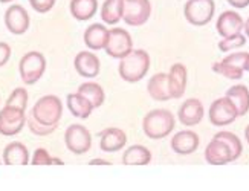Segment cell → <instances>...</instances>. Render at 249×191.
<instances>
[{
	"label": "cell",
	"mask_w": 249,
	"mask_h": 191,
	"mask_svg": "<svg viewBox=\"0 0 249 191\" xmlns=\"http://www.w3.org/2000/svg\"><path fill=\"white\" fill-rule=\"evenodd\" d=\"M31 18L21 5H11L5 11V26L11 34L23 35L29 29Z\"/></svg>",
	"instance_id": "cell-11"
},
{
	"label": "cell",
	"mask_w": 249,
	"mask_h": 191,
	"mask_svg": "<svg viewBox=\"0 0 249 191\" xmlns=\"http://www.w3.org/2000/svg\"><path fill=\"white\" fill-rule=\"evenodd\" d=\"M0 164H2V161H0Z\"/></svg>",
	"instance_id": "cell-42"
},
{
	"label": "cell",
	"mask_w": 249,
	"mask_h": 191,
	"mask_svg": "<svg viewBox=\"0 0 249 191\" xmlns=\"http://www.w3.org/2000/svg\"><path fill=\"white\" fill-rule=\"evenodd\" d=\"M199 136L193 130H182L178 132L171 138V148L178 155H191L199 148Z\"/></svg>",
	"instance_id": "cell-16"
},
{
	"label": "cell",
	"mask_w": 249,
	"mask_h": 191,
	"mask_svg": "<svg viewBox=\"0 0 249 191\" xmlns=\"http://www.w3.org/2000/svg\"><path fill=\"white\" fill-rule=\"evenodd\" d=\"M55 2L57 0H29V5L32 6V9H34L36 13L46 14L55 6Z\"/></svg>",
	"instance_id": "cell-35"
},
{
	"label": "cell",
	"mask_w": 249,
	"mask_h": 191,
	"mask_svg": "<svg viewBox=\"0 0 249 191\" xmlns=\"http://www.w3.org/2000/svg\"><path fill=\"white\" fill-rule=\"evenodd\" d=\"M104 51L112 58L121 60L133 51V40L124 28H110Z\"/></svg>",
	"instance_id": "cell-5"
},
{
	"label": "cell",
	"mask_w": 249,
	"mask_h": 191,
	"mask_svg": "<svg viewBox=\"0 0 249 191\" xmlns=\"http://www.w3.org/2000/svg\"><path fill=\"white\" fill-rule=\"evenodd\" d=\"M90 165H110L109 161H104V159H93V161L89 162Z\"/></svg>",
	"instance_id": "cell-38"
},
{
	"label": "cell",
	"mask_w": 249,
	"mask_h": 191,
	"mask_svg": "<svg viewBox=\"0 0 249 191\" xmlns=\"http://www.w3.org/2000/svg\"><path fill=\"white\" fill-rule=\"evenodd\" d=\"M214 138H219V139H222L230 147V150L232 152V156H234V161L240 157V155L243 152V145H242V141L239 136L234 135L232 132H219L214 135Z\"/></svg>",
	"instance_id": "cell-28"
},
{
	"label": "cell",
	"mask_w": 249,
	"mask_h": 191,
	"mask_svg": "<svg viewBox=\"0 0 249 191\" xmlns=\"http://www.w3.org/2000/svg\"><path fill=\"white\" fill-rule=\"evenodd\" d=\"M26 124L29 127V130L32 132V135H37V136H48V135H51L53 130H55V129H52V127H45V125L36 122L34 120L31 118V116H28V118H26Z\"/></svg>",
	"instance_id": "cell-34"
},
{
	"label": "cell",
	"mask_w": 249,
	"mask_h": 191,
	"mask_svg": "<svg viewBox=\"0 0 249 191\" xmlns=\"http://www.w3.org/2000/svg\"><path fill=\"white\" fill-rule=\"evenodd\" d=\"M147 90H148L150 97L156 101L171 100L170 87H168V73H164V72L155 73L147 84Z\"/></svg>",
	"instance_id": "cell-20"
},
{
	"label": "cell",
	"mask_w": 249,
	"mask_h": 191,
	"mask_svg": "<svg viewBox=\"0 0 249 191\" xmlns=\"http://www.w3.org/2000/svg\"><path fill=\"white\" fill-rule=\"evenodd\" d=\"M226 97L231 100L239 116H245L249 112V89L243 84H237L226 90Z\"/></svg>",
	"instance_id": "cell-23"
},
{
	"label": "cell",
	"mask_w": 249,
	"mask_h": 191,
	"mask_svg": "<svg viewBox=\"0 0 249 191\" xmlns=\"http://www.w3.org/2000/svg\"><path fill=\"white\" fill-rule=\"evenodd\" d=\"M151 16L150 0H124L123 20L130 26H142Z\"/></svg>",
	"instance_id": "cell-8"
},
{
	"label": "cell",
	"mask_w": 249,
	"mask_h": 191,
	"mask_svg": "<svg viewBox=\"0 0 249 191\" xmlns=\"http://www.w3.org/2000/svg\"><path fill=\"white\" fill-rule=\"evenodd\" d=\"M73 65L77 72L84 78H95L100 73V68H101L100 58L90 51L78 52L73 60Z\"/></svg>",
	"instance_id": "cell-15"
},
{
	"label": "cell",
	"mask_w": 249,
	"mask_h": 191,
	"mask_svg": "<svg viewBox=\"0 0 249 191\" xmlns=\"http://www.w3.org/2000/svg\"><path fill=\"white\" fill-rule=\"evenodd\" d=\"M11 58V46L5 41H0V68L5 66Z\"/></svg>",
	"instance_id": "cell-36"
},
{
	"label": "cell",
	"mask_w": 249,
	"mask_h": 191,
	"mask_svg": "<svg viewBox=\"0 0 249 191\" xmlns=\"http://www.w3.org/2000/svg\"><path fill=\"white\" fill-rule=\"evenodd\" d=\"M29 150L25 144L21 142H9L3 150V164L5 165H28L29 161Z\"/></svg>",
	"instance_id": "cell-19"
},
{
	"label": "cell",
	"mask_w": 249,
	"mask_h": 191,
	"mask_svg": "<svg viewBox=\"0 0 249 191\" xmlns=\"http://www.w3.org/2000/svg\"><path fill=\"white\" fill-rule=\"evenodd\" d=\"M175 116L167 109L150 110L142 120V130L150 139H162L175 130Z\"/></svg>",
	"instance_id": "cell-3"
},
{
	"label": "cell",
	"mask_w": 249,
	"mask_h": 191,
	"mask_svg": "<svg viewBox=\"0 0 249 191\" xmlns=\"http://www.w3.org/2000/svg\"><path fill=\"white\" fill-rule=\"evenodd\" d=\"M29 116L41 125L57 129L63 116V103L55 95H45L34 104Z\"/></svg>",
	"instance_id": "cell-1"
},
{
	"label": "cell",
	"mask_w": 249,
	"mask_h": 191,
	"mask_svg": "<svg viewBox=\"0 0 249 191\" xmlns=\"http://www.w3.org/2000/svg\"><path fill=\"white\" fill-rule=\"evenodd\" d=\"M124 0H106L101 6V18L106 25L115 26L123 20Z\"/></svg>",
	"instance_id": "cell-26"
},
{
	"label": "cell",
	"mask_w": 249,
	"mask_h": 191,
	"mask_svg": "<svg viewBox=\"0 0 249 191\" xmlns=\"http://www.w3.org/2000/svg\"><path fill=\"white\" fill-rule=\"evenodd\" d=\"M245 138H246V141H248V144H249V124H248V127L245 129Z\"/></svg>",
	"instance_id": "cell-40"
},
{
	"label": "cell",
	"mask_w": 249,
	"mask_h": 191,
	"mask_svg": "<svg viewBox=\"0 0 249 191\" xmlns=\"http://www.w3.org/2000/svg\"><path fill=\"white\" fill-rule=\"evenodd\" d=\"M64 142H66L68 150L73 155H84L92 147V135L84 125L72 124L64 133Z\"/></svg>",
	"instance_id": "cell-7"
},
{
	"label": "cell",
	"mask_w": 249,
	"mask_h": 191,
	"mask_svg": "<svg viewBox=\"0 0 249 191\" xmlns=\"http://www.w3.org/2000/svg\"><path fill=\"white\" fill-rule=\"evenodd\" d=\"M2 3H11V2H14V0H0Z\"/></svg>",
	"instance_id": "cell-41"
},
{
	"label": "cell",
	"mask_w": 249,
	"mask_h": 191,
	"mask_svg": "<svg viewBox=\"0 0 249 191\" xmlns=\"http://www.w3.org/2000/svg\"><path fill=\"white\" fill-rule=\"evenodd\" d=\"M28 92L25 87H17L11 92L9 98L6 100V104L5 105H13V107H17V109H21V110H26L28 107Z\"/></svg>",
	"instance_id": "cell-30"
},
{
	"label": "cell",
	"mask_w": 249,
	"mask_h": 191,
	"mask_svg": "<svg viewBox=\"0 0 249 191\" xmlns=\"http://www.w3.org/2000/svg\"><path fill=\"white\" fill-rule=\"evenodd\" d=\"M46 70V58L41 52L31 51L28 54L21 57L18 63V72L20 78L26 86H32L36 84Z\"/></svg>",
	"instance_id": "cell-4"
},
{
	"label": "cell",
	"mask_w": 249,
	"mask_h": 191,
	"mask_svg": "<svg viewBox=\"0 0 249 191\" xmlns=\"http://www.w3.org/2000/svg\"><path fill=\"white\" fill-rule=\"evenodd\" d=\"M151 162V152L144 145H132L128 147L123 155L124 165H148Z\"/></svg>",
	"instance_id": "cell-25"
},
{
	"label": "cell",
	"mask_w": 249,
	"mask_h": 191,
	"mask_svg": "<svg viewBox=\"0 0 249 191\" xmlns=\"http://www.w3.org/2000/svg\"><path fill=\"white\" fill-rule=\"evenodd\" d=\"M215 13L214 0H188L183 6V16L193 26L208 25Z\"/></svg>",
	"instance_id": "cell-6"
},
{
	"label": "cell",
	"mask_w": 249,
	"mask_h": 191,
	"mask_svg": "<svg viewBox=\"0 0 249 191\" xmlns=\"http://www.w3.org/2000/svg\"><path fill=\"white\" fill-rule=\"evenodd\" d=\"M245 28V20L242 16L235 11H225L219 16L217 23H215V29L220 34V37L228 38L237 34H242Z\"/></svg>",
	"instance_id": "cell-12"
},
{
	"label": "cell",
	"mask_w": 249,
	"mask_h": 191,
	"mask_svg": "<svg viewBox=\"0 0 249 191\" xmlns=\"http://www.w3.org/2000/svg\"><path fill=\"white\" fill-rule=\"evenodd\" d=\"M78 93L83 95V97L92 104L93 109L101 107V105L104 104V100H106V93L98 83H92V81L83 83L78 87Z\"/></svg>",
	"instance_id": "cell-27"
},
{
	"label": "cell",
	"mask_w": 249,
	"mask_h": 191,
	"mask_svg": "<svg viewBox=\"0 0 249 191\" xmlns=\"http://www.w3.org/2000/svg\"><path fill=\"white\" fill-rule=\"evenodd\" d=\"M205 159L211 165H225L234 161L232 152L219 138H213L211 142L205 148Z\"/></svg>",
	"instance_id": "cell-13"
},
{
	"label": "cell",
	"mask_w": 249,
	"mask_h": 191,
	"mask_svg": "<svg viewBox=\"0 0 249 191\" xmlns=\"http://www.w3.org/2000/svg\"><path fill=\"white\" fill-rule=\"evenodd\" d=\"M69 11L78 22H88L98 11V0H71Z\"/></svg>",
	"instance_id": "cell-22"
},
{
	"label": "cell",
	"mask_w": 249,
	"mask_h": 191,
	"mask_svg": "<svg viewBox=\"0 0 249 191\" xmlns=\"http://www.w3.org/2000/svg\"><path fill=\"white\" fill-rule=\"evenodd\" d=\"M127 144V135L124 130L118 129V127H110L106 129L100 135V148L107 153L120 152Z\"/></svg>",
	"instance_id": "cell-18"
},
{
	"label": "cell",
	"mask_w": 249,
	"mask_h": 191,
	"mask_svg": "<svg viewBox=\"0 0 249 191\" xmlns=\"http://www.w3.org/2000/svg\"><path fill=\"white\" fill-rule=\"evenodd\" d=\"M243 29H245V33H246V37L249 38V18L245 22V28Z\"/></svg>",
	"instance_id": "cell-39"
},
{
	"label": "cell",
	"mask_w": 249,
	"mask_h": 191,
	"mask_svg": "<svg viewBox=\"0 0 249 191\" xmlns=\"http://www.w3.org/2000/svg\"><path fill=\"white\" fill-rule=\"evenodd\" d=\"M107 35H109V29L101 23H93L84 31V43L89 49L101 51L106 46Z\"/></svg>",
	"instance_id": "cell-21"
},
{
	"label": "cell",
	"mask_w": 249,
	"mask_h": 191,
	"mask_svg": "<svg viewBox=\"0 0 249 191\" xmlns=\"http://www.w3.org/2000/svg\"><path fill=\"white\" fill-rule=\"evenodd\" d=\"M245 43H246V37L243 34H237V35L220 40L219 41V49L222 52H228V51L239 49V48L245 46Z\"/></svg>",
	"instance_id": "cell-33"
},
{
	"label": "cell",
	"mask_w": 249,
	"mask_h": 191,
	"mask_svg": "<svg viewBox=\"0 0 249 191\" xmlns=\"http://www.w3.org/2000/svg\"><path fill=\"white\" fill-rule=\"evenodd\" d=\"M187 68L182 63H176V65L171 66L168 72V87L171 100H178L183 97V93L187 90Z\"/></svg>",
	"instance_id": "cell-17"
},
{
	"label": "cell",
	"mask_w": 249,
	"mask_h": 191,
	"mask_svg": "<svg viewBox=\"0 0 249 191\" xmlns=\"http://www.w3.org/2000/svg\"><path fill=\"white\" fill-rule=\"evenodd\" d=\"M31 164L32 165H63V161H60L58 157H52L46 148H37L32 155V159H31Z\"/></svg>",
	"instance_id": "cell-31"
},
{
	"label": "cell",
	"mask_w": 249,
	"mask_h": 191,
	"mask_svg": "<svg viewBox=\"0 0 249 191\" xmlns=\"http://www.w3.org/2000/svg\"><path fill=\"white\" fill-rule=\"evenodd\" d=\"M203 115H205V109L200 100L190 98L187 101H183V104L180 105V109L178 112V118L180 124L193 127V125H197L203 120Z\"/></svg>",
	"instance_id": "cell-14"
},
{
	"label": "cell",
	"mask_w": 249,
	"mask_h": 191,
	"mask_svg": "<svg viewBox=\"0 0 249 191\" xmlns=\"http://www.w3.org/2000/svg\"><path fill=\"white\" fill-rule=\"evenodd\" d=\"M232 8H237V9H243V8H248L249 6V0H226Z\"/></svg>",
	"instance_id": "cell-37"
},
{
	"label": "cell",
	"mask_w": 249,
	"mask_h": 191,
	"mask_svg": "<svg viewBox=\"0 0 249 191\" xmlns=\"http://www.w3.org/2000/svg\"><path fill=\"white\" fill-rule=\"evenodd\" d=\"M226 65L239 69L242 72H249V52H232L222 60Z\"/></svg>",
	"instance_id": "cell-29"
},
{
	"label": "cell",
	"mask_w": 249,
	"mask_h": 191,
	"mask_svg": "<svg viewBox=\"0 0 249 191\" xmlns=\"http://www.w3.org/2000/svg\"><path fill=\"white\" fill-rule=\"evenodd\" d=\"M25 124H26L25 110L13 107V105H5L0 110V135L14 136L21 132Z\"/></svg>",
	"instance_id": "cell-9"
},
{
	"label": "cell",
	"mask_w": 249,
	"mask_h": 191,
	"mask_svg": "<svg viewBox=\"0 0 249 191\" xmlns=\"http://www.w3.org/2000/svg\"><path fill=\"white\" fill-rule=\"evenodd\" d=\"M210 121L213 125H217V127H223V125H228L232 124L239 113H237V109L234 107V104L231 103V100L228 97H223V98H217L210 107Z\"/></svg>",
	"instance_id": "cell-10"
},
{
	"label": "cell",
	"mask_w": 249,
	"mask_h": 191,
	"mask_svg": "<svg viewBox=\"0 0 249 191\" xmlns=\"http://www.w3.org/2000/svg\"><path fill=\"white\" fill-rule=\"evenodd\" d=\"M150 69V55L144 49H133L120 61V77L127 83H138L142 80Z\"/></svg>",
	"instance_id": "cell-2"
},
{
	"label": "cell",
	"mask_w": 249,
	"mask_h": 191,
	"mask_svg": "<svg viewBox=\"0 0 249 191\" xmlns=\"http://www.w3.org/2000/svg\"><path fill=\"white\" fill-rule=\"evenodd\" d=\"M213 70L215 73H219V75H223L226 78H230V80H240L243 77V73H245V72H242L239 69H234L232 66L226 65V63H223V61L214 63V65H213Z\"/></svg>",
	"instance_id": "cell-32"
},
{
	"label": "cell",
	"mask_w": 249,
	"mask_h": 191,
	"mask_svg": "<svg viewBox=\"0 0 249 191\" xmlns=\"http://www.w3.org/2000/svg\"><path fill=\"white\" fill-rule=\"evenodd\" d=\"M66 104H68V109L71 110V113L75 116V118H80V120H86L89 118L93 112L92 104L86 100L83 95L77 93H69L68 98H66Z\"/></svg>",
	"instance_id": "cell-24"
}]
</instances>
